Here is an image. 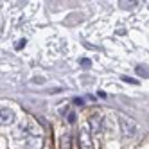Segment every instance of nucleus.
<instances>
[{
    "label": "nucleus",
    "mask_w": 149,
    "mask_h": 149,
    "mask_svg": "<svg viewBox=\"0 0 149 149\" xmlns=\"http://www.w3.org/2000/svg\"><path fill=\"white\" fill-rule=\"evenodd\" d=\"M122 81H126V83H131V84H136V83H138L136 79H130V77H122Z\"/></svg>",
    "instance_id": "6"
},
{
    "label": "nucleus",
    "mask_w": 149,
    "mask_h": 149,
    "mask_svg": "<svg viewBox=\"0 0 149 149\" xmlns=\"http://www.w3.org/2000/svg\"><path fill=\"white\" fill-rule=\"evenodd\" d=\"M67 120H68L70 124H72V122H76V113H74V111H70V113H68V119H67Z\"/></svg>",
    "instance_id": "5"
},
{
    "label": "nucleus",
    "mask_w": 149,
    "mask_h": 149,
    "mask_svg": "<svg viewBox=\"0 0 149 149\" xmlns=\"http://www.w3.org/2000/svg\"><path fill=\"white\" fill-rule=\"evenodd\" d=\"M81 65H83V67H90L92 63H90V59H81Z\"/></svg>",
    "instance_id": "7"
},
{
    "label": "nucleus",
    "mask_w": 149,
    "mask_h": 149,
    "mask_svg": "<svg viewBox=\"0 0 149 149\" xmlns=\"http://www.w3.org/2000/svg\"><path fill=\"white\" fill-rule=\"evenodd\" d=\"M119 122H120V127H122V133L126 136H131V135L136 133V124H135V120H131V119H127V117L120 115Z\"/></svg>",
    "instance_id": "1"
},
{
    "label": "nucleus",
    "mask_w": 149,
    "mask_h": 149,
    "mask_svg": "<svg viewBox=\"0 0 149 149\" xmlns=\"http://www.w3.org/2000/svg\"><path fill=\"white\" fill-rule=\"evenodd\" d=\"M79 140H81V147H84V149L92 146L90 136H88V133H86V131H81V133H79Z\"/></svg>",
    "instance_id": "4"
},
{
    "label": "nucleus",
    "mask_w": 149,
    "mask_h": 149,
    "mask_svg": "<svg viewBox=\"0 0 149 149\" xmlns=\"http://www.w3.org/2000/svg\"><path fill=\"white\" fill-rule=\"evenodd\" d=\"M90 130L93 133H101L102 131V117H99V115L92 117V119H90Z\"/></svg>",
    "instance_id": "3"
},
{
    "label": "nucleus",
    "mask_w": 149,
    "mask_h": 149,
    "mask_svg": "<svg viewBox=\"0 0 149 149\" xmlns=\"http://www.w3.org/2000/svg\"><path fill=\"white\" fill-rule=\"evenodd\" d=\"M15 111L9 110V108H0V124L2 126H9L15 122Z\"/></svg>",
    "instance_id": "2"
}]
</instances>
